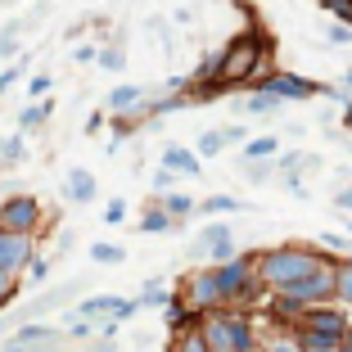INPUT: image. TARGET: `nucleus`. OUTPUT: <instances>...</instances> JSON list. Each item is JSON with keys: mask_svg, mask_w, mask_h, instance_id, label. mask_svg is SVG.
Here are the masks:
<instances>
[{"mask_svg": "<svg viewBox=\"0 0 352 352\" xmlns=\"http://www.w3.org/2000/svg\"><path fill=\"white\" fill-rule=\"evenodd\" d=\"M190 258H208L212 267H226V262H235L239 249H235V235H230V226H221V221L204 226V230H199V239L190 244Z\"/></svg>", "mask_w": 352, "mask_h": 352, "instance_id": "nucleus-7", "label": "nucleus"}, {"mask_svg": "<svg viewBox=\"0 0 352 352\" xmlns=\"http://www.w3.org/2000/svg\"><path fill=\"white\" fill-rule=\"evenodd\" d=\"M14 294H19V276L14 271H0V307H10Z\"/></svg>", "mask_w": 352, "mask_h": 352, "instance_id": "nucleus-32", "label": "nucleus"}, {"mask_svg": "<svg viewBox=\"0 0 352 352\" xmlns=\"http://www.w3.org/2000/svg\"><path fill=\"white\" fill-rule=\"evenodd\" d=\"M172 19H176V23H190V19H195V10H186V5H176V10H172Z\"/></svg>", "mask_w": 352, "mask_h": 352, "instance_id": "nucleus-42", "label": "nucleus"}, {"mask_svg": "<svg viewBox=\"0 0 352 352\" xmlns=\"http://www.w3.org/2000/svg\"><path fill=\"white\" fill-rule=\"evenodd\" d=\"M91 262L95 267H118V262H126V249L122 244H91Z\"/></svg>", "mask_w": 352, "mask_h": 352, "instance_id": "nucleus-24", "label": "nucleus"}, {"mask_svg": "<svg viewBox=\"0 0 352 352\" xmlns=\"http://www.w3.org/2000/svg\"><path fill=\"white\" fill-rule=\"evenodd\" d=\"M0 10H5V5H0Z\"/></svg>", "mask_w": 352, "mask_h": 352, "instance_id": "nucleus-50", "label": "nucleus"}, {"mask_svg": "<svg viewBox=\"0 0 352 352\" xmlns=\"http://www.w3.org/2000/svg\"><path fill=\"white\" fill-rule=\"evenodd\" d=\"M271 172H276V167H249V181H267Z\"/></svg>", "mask_w": 352, "mask_h": 352, "instance_id": "nucleus-43", "label": "nucleus"}, {"mask_svg": "<svg viewBox=\"0 0 352 352\" xmlns=\"http://www.w3.org/2000/svg\"><path fill=\"white\" fill-rule=\"evenodd\" d=\"M91 352H118V348H113V343H104V339H95V343H91Z\"/></svg>", "mask_w": 352, "mask_h": 352, "instance_id": "nucleus-45", "label": "nucleus"}, {"mask_svg": "<svg viewBox=\"0 0 352 352\" xmlns=\"http://www.w3.org/2000/svg\"><path fill=\"white\" fill-rule=\"evenodd\" d=\"M221 149H226V135H221V131H204V135H199V145H195V154L199 158H217Z\"/></svg>", "mask_w": 352, "mask_h": 352, "instance_id": "nucleus-26", "label": "nucleus"}, {"mask_svg": "<svg viewBox=\"0 0 352 352\" xmlns=\"http://www.w3.org/2000/svg\"><path fill=\"white\" fill-rule=\"evenodd\" d=\"M204 334L212 343V352H258L262 348L253 316L239 307H221L212 316H204Z\"/></svg>", "mask_w": 352, "mask_h": 352, "instance_id": "nucleus-3", "label": "nucleus"}, {"mask_svg": "<svg viewBox=\"0 0 352 352\" xmlns=\"http://www.w3.org/2000/svg\"><path fill=\"white\" fill-rule=\"evenodd\" d=\"M63 195L73 199V204H91L95 195H100V186H95V176L86 172V167H73V172H68V181H63Z\"/></svg>", "mask_w": 352, "mask_h": 352, "instance_id": "nucleus-13", "label": "nucleus"}, {"mask_svg": "<svg viewBox=\"0 0 352 352\" xmlns=\"http://www.w3.org/2000/svg\"><path fill=\"white\" fill-rule=\"evenodd\" d=\"M73 294H77V285H59V289H50L45 298H36L32 307H36V311H50V307H59V302H68Z\"/></svg>", "mask_w": 352, "mask_h": 352, "instance_id": "nucleus-28", "label": "nucleus"}, {"mask_svg": "<svg viewBox=\"0 0 352 352\" xmlns=\"http://www.w3.org/2000/svg\"><path fill=\"white\" fill-rule=\"evenodd\" d=\"M100 122H104V113H91V118H86V126H82V131H86V135H95V131H100Z\"/></svg>", "mask_w": 352, "mask_h": 352, "instance_id": "nucleus-41", "label": "nucleus"}, {"mask_svg": "<svg viewBox=\"0 0 352 352\" xmlns=\"http://www.w3.org/2000/svg\"><path fill=\"white\" fill-rule=\"evenodd\" d=\"M95 63H100L104 73H122V68H126V54H122V50H113V45H104Z\"/></svg>", "mask_w": 352, "mask_h": 352, "instance_id": "nucleus-29", "label": "nucleus"}, {"mask_svg": "<svg viewBox=\"0 0 352 352\" xmlns=\"http://www.w3.org/2000/svg\"><path fill=\"white\" fill-rule=\"evenodd\" d=\"M221 135H226V145H249V126H221Z\"/></svg>", "mask_w": 352, "mask_h": 352, "instance_id": "nucleus-36", "label": "nucleus"}, {"mask_svg": "<svg viewBox=\"0 0 352 352\" xmlns=\"http://www.w3.org/2000/svg\"><path fill=\"white\" fill-rule=\"evenodd\" d=\"M334 302H339V307H352V258H343L339 271H334Z\"/></svg>", "mask_w": 352, "mask_h": 352, "instance_id": "nucleus-19", "label": "nucleus"}, {"mask_svg": "<svg viewBox=\"0 0 352 352\" xmlns=\"http://www.w3.org/2000/svg\"><path fill=\"white\" fill-rule=\"evenodd\" d=\"M135 311H140V302L122 298V294H91V298L73 302V316L95 321V325H122V321H131Z\"/></svg>", "mask_w": 352, "mask_h": 352, "instance_id": "nucleus-4", "label": "nucleus"}, {"mask_svg": "<svg viewBox=\"0 0 352 352\" xmlns=\"http://www.w3.org/2000/svg\"><path fill=\"white\" fill-rule=\"evenodd\" d=\"M244 158L258 163V158H280V140L276 135H253L249 145H244Z\"/></svg>", "mask_w": 352, "mask_h": 352, "instance_id": "nucleus-21", "label": "nucleus"}, {"mask_svg": "<svg viewBox=\"0 0 352 352\" xmlns=\"http://www.w3.org/2000/svg\"><path fill=\"white\" fill-rule=\"evenodd\" d=\"M54 113V100H45V104H28L19 113V135H28V131H41V122Z\"/></svg>", "mask_w": 352, "mask_h": 352, "instance_id": "nucleus-17", "label": "nucleus"}, {"mask_svg": "<svg viewBox=\"0 0 352 352\" xmlns=\"http://www.w3.org/2000/svg\"><path fill=\"white\" fill-rule=\"evenodd\" d=\"M154 204L163 208V212H167V217L176 221V226H181V221H186V217H195V212H199V199H190L186 190H172V195L154 199Z\"/></svg>", "mask_w": 352, "mask_h": 352, "instance_id": "nucleus-14", "label": "nucleus"}, {"mask_svg": "<svg viewBox=\"0 0 352 352\" xmlns=\"http://www.w3.org/2000/svg\"><path fill=\"white\" fill-rule=\"evenodd\" d=\"M253 262H258V280H262L267 294H285L289 285L307 280L311 271L330 267V258H325L321 244H276V249L253 253Z\"/></svg>", "mask_w": 352, "mask_h": 352, "instance_id": "nucleus-1", "label": "nucleus"}, {"mask_svg": "<svg viewBox=\"0 0 352 352\" xmlns=\"http://www.w3.org/2000/svg\"><path fill=\"white\" fill-rule=\"evenodd\" d=\"M172 181H176V176H172V172H167V167H158V172H154V176H149V186H154V199H163V195H172Z\"/></svg>", "mask_w": 352, "mask_h": 352, "instance_id": "nucleus-31", "label": "nucleus"}, {"mask_svg": "<svg viewBox=\"0 0 352 352\" xmlns=\"http://www.w3.org/2000/svg\"><path fill=\"white\" fill-rule=\"evenodd\" d=\"M41 258L36 253V239L32 235H14V230H0V271H28L32 262Z\"/></svg>", "mask_w": 352, "mask_h": 352, "instance_id": "nucleus-11", "label": "nucleus"}, {"mask_svg": "<svg viewBox=\"0 0 352 352\" xmlns=\"http://www.w3.org/2000/svg\"><path fill=\"white\" fill-rule=\"evenodd\" d=\"M23 73H28V63H14V68H5V73H0V95L10 91V86H19Z\"/></svg>", "mask_w": 352, "mask_h": 352, "instance_id": "nucleus-33", "label": "nucleus"}, {"mask_svg": "<svg viewBox=\"0 0 352 352\" xmlns=\"http://www.w3.org/2000/svg\"><path fill=\"white\" fill-rule=\"evenodd\" d=\"M334 208H339V212H348V217H352V190H339V195H334Z\"/></svg>", "mask_w": 352, "mask_h": 352, "instance_id": "nucleus-40", "label": "nucleus"}, {"mask_svg": "<svg viewBox=\"0 0 352 352\" xmlns=\"http://www.w3.org/2000/svg\"><path fill=\"white\" fill-rule=\"evenodd\" d=\"M167 352H212V343H208L204 325H195V330H186V334H172Z\"/></svg>", "mask_w": 352, "mask_h": 352, "instance_id": "nucleus-16", "label": "nucleus"}, {"mask_svg": "<svg viewBox=\"0 0 352 352\" xmlns=\"http://www.w3.org/2000/svg\"><path fill=\"white\" fill-rule=\"evenodd\" d=\"M199 212H208V217H221V212H244V204H239V199H230V195H212V199H204V204H199Z\"/></svg>", "mask_w": 352, "mask_h": 352, "instance_id": "nucleus-23", "label": "nucleus"}, {"mask_svg": "<svg viewBox=\"0 0 352 352\" xmlns=\"http://www.w3.org/2000/svg\"><path fill=\"white\" fill-rule=\"evenodd\" d=\"M28 280H36V285H41V280H50V258H36L28 267Z\"/></svg>", "mask_w": 352, "mask_h": 352, "instance_id": "nucleus-34", "label": "nucleus"}, {"mask_svg": "<svg viewBox=\"0 0 352 352\" xmlns=\"http://www.w3.org/2000/svg\"><path fill=\"white\" fill-rule=\"evenodd\" d=\"M122 217H126V204H122V199H113V204L104 208V221H109V226H118Z\"/></svg>", "mask_w": 352, "mask_h": 352, "instance_id": "nucleus-35", "label": "nucleus"}, {"mask_svg": "<svg viewBox=\"0 0 352 352\" xmlns=\"http://www.w3.org/2000/svg\"><path fill=\"white\" fill-rule=\"evenodd\" d=\"M339 352H352V330L343 334V343H339Z\"/></svg>", "mask_w": 352, "mask_h": 352, "instance_id": "nucleus-46", "label": "nucleus"}, {"mask_svg": "<svg viewBox=\"0 0 352 352\" xmlns=\"http://www.w3.org/2000/svg\"><path fill=\"white\" fill-rule=\"evenodd\" d=\"M181 298H186V307L195 311L199 321L226 307V294H221V285H217V276H212V267H208V271H190L186 285H181Z\"/></svg>", "mask_w": 352, "mask_h": 352, "instance_id": "nucleus-5", "label": "nucleus"}, {"mask_svg": "<svg viewBox=\"0 0 352 352\" xmlns=\"http://www.w3.org/2000/svg\"><path fill=\"white\" fill-rule=\"evenodd\" d=\"M352 330V321H348V311L343 307H311V311H302V321H298V330L294 334H325V339H343V334Z\"/></svg>", "mask_w": 352, "mask_h": 352, "instance_id": "nucleus-10", "label": "nucleus"}, {"mask_svg": "<svg viewBox=\"0 0 352 352\" xmlns=\"http://www.w3.org/2000/svg\"><path fill=\"white\" fill-rule=\"evenodd\" d=\"M109 126H113V149H118V140H126V135L140 131V122H135V118H113Z\"/></svg>", "mask_w": 352, "mask_h": 352, "instance_id": "nucleus-30", "label": "nucleus"}, {"mask_svg": "<svg viewBox=\"0 0 352 352\" xmlns=\"http://www.w3.org/2000/svg\"><path fill=\"white\" fill-rule=\"evenodd\" d=\"M63 334H68V330H54V325H45V321H28V325H19V330H14V339L32 352L36 343H54V339H63Z\"/></svg>", "mask_w": 352, "mask_h": 352, "instance_id": "nucleus-15", "label": "nucleus"}, {"mask_svg": "<svg viewBox=\"0 0 352 352\" xmlns=\"http://www.w3.org/2000/svg\"><path fill=\"white\" fill-rule=\"evenodd\" d=\"M330 41L334 45H348L352 41V28H343V23H339V28H330Z\"/></svg>", "mask_w": 352, "mask_h": 352, "instance_id": "nucleus-39", "label": "nucleus"}, {"mask_svg": "<svg viewBox=\"0 0 352 352\" xmlns=\"http://www.w3.org/2000/svg\"><path fill=\"white\" fill-rule=\"evenodd\" d=\"M235 109H244V113H258V118H267V113H276V109H280V100H271V95L253 91V95H244V100H239Z\"/></svg>", "mask_w": 352, "mask_h": 352, "instance_id": "nucleus-22", "label": "nucleus"}, {"mask_svg": "<svg viewBox=\"0 0 352 352\" xmlns=\"http://www.w3.org/2000/svg\"><path fill=\"white\" fill-rule=\"evenodd\" d=\"M343 86H348V95H352V68H348V73H343Z\"/></svg>", "mask_w": 352, "mask_h": 352, "instance_id": "nucleus-47", "label": "nucleus"}, {"mask_svg": "<svg viewBox=\"0 0 352 352\" xmlns=\"http://www.w3.org/2000/svg\"><path fill=\"white\" fill-rule=\"evenodd\" d=\"M258 352H267V348H258Z\"/></svg>", "mask_w": 352, "mask_h": 352, "instance_id": "nucleus-49", "label": "nucleus"}, {"mask_svg": "<svg viewBox=\"0 0 352 352\" xmlns=\"http://www.w3.org/2000/svg\"><path fill=\"white\" fill-rule=\"evenodd\" d=\"M226 54V86H239V82H262L267 77V63H271V41L262 36L258 28L239 32L221 45Z\"/></svg>", "mask_w": 352, "mask_h": 352, "instance_id": "nucleus-2", "label": "nucleus"}, {"mask_svg": "<svg viewBox=\"0 0 352 352\" xmlns=\"http://www.w3.org/2000/svg\"><path fill=\"white\" fill-rule=\"evenodd\" d=\"M50 86H54V77H50V73L28 77V100H32V104H45V100H50Z\"/></svg>", "mask_w": 352, "mask_h": 352, "instance_id": "nucleus-27", "label": "nucleus"}, {"mask_svg": "<svg viewBox=\"0 0 352 352\" xmlns=\"http://www.w3.org/2000/svg\"><path fill=\"white\" fill-rule=\"evenodd\" d=\"M316 244H321V249H348V239H343V235H334V230H325V235L316 239Z\"/></svg>", "mask_w": 352, "mask_h": 352, "instance_id": "nucleus-38", "label": "nucleus"}, {"mask_svg": "<svg viewBox=\"0 0 352 352\" xmlns=\"http://www.w3.org/2000/svg\"><path fill=\"white\" fill-rule=\"evenodd\" d=\"M14 41H19V23L5 28V36H0V54H14Z\"/></svg>", "mask_w": 352, "mask_h": 352, "instance_id": "nucleus-37", "label": "nucleus"}, {"mask_svg": "<svg viewBox=\"0 0 352 352\" xmlns=\"http://www.w3.org/2000/svg\"><path fill=\"white\" fill-rule=\"evenodd\" d=\"M41 221H45V204L36 195H10L5 204H0V230H14V235L36 239Z\"/></svg>", "mask_w": 352, "mask_h": 352, "instance_id": "nucleus-6", "label": "nucleus"}, {"mask_svg": "<svg viewBox=\"0 0 352 352\" xmlns=\"http://www.w3.org/2000/svg\"><path fill=\"white\" fill-rule=\"evenodd\" d=\"M140 230H145V235H163V230H176V221L167 217V212H163V208L154 204V199H149L145 217H140Z\"/></svg>", "mask_w": 352, "mask_h": 352, "instance_id": "nucleus-18", "label": "nucleus"}, {"mask_svg": "<svg viewBox=\"0 0 352 352\" xmlns=\"http://www.w3.org/2000/svg\"><path fill=\"white\" fill-rule=\"evenodd\" d=\"M149 104H154V95L145 91V86H135V82H122L118 91L104 95V109L113 118H135V122H149Z\"/></svg>", "mask_w": 352, "mask_h": 352, "instance_id": "nucleus-9", "label": "nucleus"}, {"mask_svg": "<svg viewBox=\"0 0 352 352\" xmlns=\"http://www.w3.org/2000/svg\"><path fill=\"white\" fill-rule=\"evenodd\" d=\"M163 167L172 176H199V172H204L199 154H195V149H186V145H167L163 149Z\"/></svg>", "mask_w": 352, "mask_h": 352, "instance_id": "nucleus-12", "label": "nucleus"}, {"mask_svg": "<svg viewBox=\"0 0 352 352\" xmlns=\"http://www.w3.org/2000/svg\"><path fill=\"white\" fill-rule=\"evenodd\" d=\"M348 230H352V221H348Z\"/></svg>", "mask_w": 352, "mask_h": 352, "instance_id": "nucleus-48", "label": "nucleus"}, {"mask_svg": "<svg viewBox=\"0 0 352 352\" xmlns=\"http://www.w3.org/2000/svg\"><path fill=\"white\" fill-rule=\"evenodd\" d=\"M258 91L271 95V100H280V104H289V100H311V95H321V82H307V77H298V73L271 68V73L258 82Z\"/></svg>", "mask_w": 352, "mask_h": 352, "instance_id": "nucleus-8", "label": "nucleus"}, {"mask_svg": "<svg viewBox=\"0 0 352 352\" xmlns=\"http://www.w3.org/2000/svg\"><path fill=\"white\" fill-rule=\"evenodd\" d=\"M0 352H28V348H23L19 339H10V343H0Z\"/></svg>", "mask_w": 352, "mask_h": 352, "instance_id": "nucleus-44", "label": "nucleus"}, {"mask_svg": "<svg viewBox=\"0 0 352 352\" xmlns=\"http://www.w3.org/2000/svg\"><path fill=\"white\" fill-rule=\"evenodd\" d=\"M172 298H176V294L167 289L163 280H149L145 289H140V298H135V302H140V307H163V311H167V302H172Z\"/></svg>", "mask_w": 352, "mask_h": 352, "instance_id": "nucleus-20", "label": "nucleus"}, {"mask_svg": "<svg viewBox=\"0 0 352 352\" xmlns=\"http://www.w3.org/2000/svg\"><path fill=\"white\" fill-rule=\"evenodd\" d=\"M28 158V145H23V135H5L0 140V167H14Z\"/></svg>", "mask_w": 352, "mask_h": 352, "instance_id": "nucleus-25", "label": "nucleus"}]
</instances>
